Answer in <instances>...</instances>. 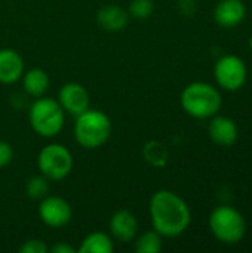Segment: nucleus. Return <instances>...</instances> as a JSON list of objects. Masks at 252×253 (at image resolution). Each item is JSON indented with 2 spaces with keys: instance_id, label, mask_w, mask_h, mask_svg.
<instances>
[{
  "instance_id": "nucleus-1",
  "label": "nucleus",
  "mask_w": 252,
  "mask_h": 253,
  "mask_svg": "<svg viewBox=\"0 0 252 253\" xmlns=\"http://www.w3.org/2000/svg\"><path fill=\"white\" fill-rule=\"evenodd\" d=\"M149 213L153 230L168 239L184 234L192 222L187 202L171 190H159L151 196Z\"/></svg>"
},
{
  "instance_id": "nucleus-23",
  "label": "nucleus",
  "mask_w": 252,
  "mask_h": 253,
  "mask_svg": "<svg viewBox=\"0 0 252 253\" xmlns=\"http://www.w3.org/2000/svg\"><path fill=\"white\" fill-rule=\"evenodd\" d=\"M52 253H74L77 252V249H74L71 245L68 243H56L50 248Z\"/></svg>"
},
{
  "instance_id": "nucleus-2",
  "label": "nucleus",
  "mask_w": 252,
  "mask_h": 253,
  "mask_svg": "<svg viewBox=\"0 0 252 253\" xmlns=\"http://www.w3.org/2000/svg\"><path fill=\"white\" fill-rule=\"evenodd\" d=\"M180 104L186 114L193 119L206 120L218 114L223 105L220 90L206 82H193L187 84L181 95Z\"/></svg>"
},
{
  "instance_id": "nucleus-9",
  "label": "nucleus",
  "mask_w": 252,
  "mask_h": 253,
  "mask_svg": "<svg viewBox=\"0 0 252 253\" xmlns=\"http://www.w3.org/2000/svg\"><path fill=\"white\" fill-rule=\"evenodd\" d=\"M56 101L62 107L65 113L70 116L77 117L79 114L85 113L89 108L91 98L88 89L76 82H68L65 83L59 90H58V98Z\"/></svg>"
},
{
  "instance_id": "nucleus-22",
  "label": "nucleus",
  "mask_w": 252,
  "mask_h": 253,
  "mask_svg": "<svg viewBox=\"0 0 252 253\" xmlns=\"http://www.w3.org/2000/svg\"><path fill=\"white\" fill-rule=\"evenodd\" d=\"M12 160H13V148H12V145L9 142H6V141L0 139V169L10 165Z\"/></svg>"
},
{
  "instance_id": "nucleus-14",
  "label": "nucleus",
  "mask_w": 252,
  "mask_h": 253,
  "mask_svg": "<svg viewBox=\"0 0 252 253\" xmlns=\"http://www.w3.org/2000/svg\"><path fill=\"white\" fill-rule=\"evenodd\" d=\"M131 16L126 9L117 4H105L97 12V24L108 33H117L126 28Z\"/></svg>"
},
{
  "instance_id": "nucleus-12",
  "label": "nucleus",
  "mask_w": 252,
  "mask_h": 253,
  "mask_svg": "<svg viewBox=\"0 0 252 253\" xmlns=\"http://www.w3.org/2000/svg\"><path fill=\"white\" fill-rule=\"evenodd\" d=\"M247 16V6L242 0H220L214 9V19L221 28H235Z\"/></svg>"
},
{
  "instance_id": "nucleus-6",
  "label": "nucleus",
  "mask_w": 252,
  "mask_h": 253,
  "mask_svg": "<svg viewBox=\"0 0 252 253\" xmlns=\"http://www.w3.org/2000/svg\"><path fill=\"white\" fill-rule=\"evenodd\" d=\"M74 166L71 151L62 144H48L37 156V168L49 181L65 179Z\"/></svg>"
},
{
  "instance_id": "nucleus-19",
  "label": "nucleus",
  "mask_w": 252,
  "mask_h": 253,
  "mask_svg": "<svg viewBox=\"0 0 252 253\" xmlns=\"http://www.w3.org/2000/svg\"><path fill=\"white\" fill-rule=\"evenodd\" d=\"M49 179L46 176L34 175L25 182V194L33 200H42L49 193Z\"/></svg>"
},
{
  "instance_id": "nucleus-10",
  "label": "nucleus",
  "mask_w": 252,
  "mask_h": 253,
  "mask_svg": "<svg viewBox=\"0 0 252 253\" xmlns=\"http://www.w3.org/2000/svg\"><path fill=\"white\" fill-rule=\"evenodd\" d=\"M108 228H110V236L116 242L126 245L135 240L138 233V221L132 212L126 209H120L113 213Z\"/></svg>"
},
{
  "instance_id": "nucleus-24",
  "label": "nucleus",
  "mask_w": 252,
  "mask_h": 253,
  "mask_svg": "<svg viewBox=\"0 0 252 253\" xmlns=\"http://www.w3.org/2000/svg\"><path fill=\"white\" fill-rule=\"evenodd\" d=\"M250 49H251V50H252V36H251V37H250Z\"/></svg>"
},
{
  "instance_id": "nucleus-11",
  "label": "nucleus",
  "mask_w": 252,
  "mask_h": 253,
  "mask_svg": "<svg viewBox=\"0 0 252 253\" xmlns=\"http://www.w3.org/2000/svg\"><path fill=\"white\" fill-rule=\"evenodd\" d=\"M208 135L214 144L220 147H232L239 138V129L233 119L215 114L208 125Z\"/></svg>"
},
{
  "instance_id": "nucleus-17",
  "label": "nucleus",
  "mask_w": 252,
  "mask_h": 253,
  "mask_svg": "<svg viewBox=\"0 0 252 253\" xmlns=\"http://www.w3.org/2000/svg\"><path fill=\"white\" fill-rule=\"evenodd\" d=\"M143 157L153 168H165L169 160V151L163 142L151 139L143 145Z\"/></svg>"
},
{
  "instance_id": "nucleus-8",
  "label": "nucleus",
  "mask_w": 252,
  "mask_h": 253,
  "mask_svg": "<svg viewBox=\"0 0 252 253\" xmlns=\"http://www.w3.org/2000/svg\"><path fill=\"white\" fill-rule=\"evenodd\" d=\"M40 221L49 228H62L70 224L73 218V209L70 203L58 196H46L39 205Z\"/></svg>"
},
{
  "instance_id": "nucleus-4",
  "label": "nucleus",
  "mask_w": 252,
  "mask_h": 253,
  "mask_svg": "<svg viewBox=\"0 0 252 253\" xmlns=\"http://www.w3.org/2000/svg\"><path fill=\"white\" fill-rule=\"evenodd\" d=\"M28 122L31 129L42 138H53L64 127L65 111L56 99L40 96L28 110Z\"/></svg>"
},
{
  "instance_id": "nucleus-16",
  "label": "nucleus",
  "mask_w": 252,
  "mask_h": 253,
  "mask_svg": "<svg viewBox=\"0 0 252 253\" xmlns=\"http://www.w3.org/2000/svg\"><path fill=\"white\" fill-rule=\"evenodd\" d=\"M114 252V242L113 237L101 233L94 231L88 234L77 248V253H113Z\"/></svg>"
},
{
  "instance_id": "nucleus-5",
  "label": "nucleus",
  "mask_w": 252,
  "mask_h": 253,
  "mask_svg": "<svg viewBox=\"0 0 252 253\" xmlns=\"http://www.w3.org/2000/svg\"><path fill=\"white\" fill-rule=\"evenodd\" d=\"M212 236L223 245H238L247 234V221L244 215L229 205L217 206L208 219Z\"/></svg>"
},
{
  "instance_id": "nucleus-3",
  "label": "nucleus",
  "mask_w": 252,
  "mask_h": 253,
  "mask_svg": "<svg viewBox=\"0 0 252 253\" xmlns=\"http://www.w3.org/2000/svg\"><path fill=\"white\" fill-rule=\"evenodd\" d=\"M111 135V120L101 110L88 108L76 117L74 138L85 150H97L102 147Z\"/></svg>"
},
{
  "instance_id": "nucleus-20",
  "label": "nucleus",
  "mask_w": 252,
  "mask_h": 253,
  "mask_svg": "<svg viewBox=\"0 0 252 253\" xmlns=\"http://www.w3.org/2000/svg\"><path fill=\"white\" fill-rule=\"evenodd\" d=\"M126 10H128L131 18L143 21V19H147L153 15L154 1L153 0H131Z\"/></svg>"
},
{
  "instance_id": "nucleus-18",
  "label": "nucleus",
  "mask_w": 252,
  "mask_h": 253,
  "mask_svg": "<svg viewBox=\"0 0 252 253\" xmlns=\"http://www.w3.org/2000/svg\"><path fill=\"white\" fill-rule=\"evenodd\" d=\"M162 236L154 231H146L135 240V252L137 253H159L162 251L163 242Z\"/></svg>"
},
{
  "instance_id": "nucleus-21",
  "label": "nucleus",
  "mask_w": 252,
  "mask_h": 253,
  "mask_svg": "<svg viewBox=\"0 0 252 253\" xmlns=\"http://www.w3.org/2000/svg\"><path fill=\"white\" fill-rule=\"evenodd\" d=\"M49 251L48 245L40 239H30L25 240L19 246V253H46Z\"/></svg>"
},
{
  "instance_id": "nucleus-15",
  "label": "nucleus",
  "mask_w": 252,
  "mask_h": 253,
  "mask_svg": "<svg viewBox=\"0 0 252 253\" xmlns=\"http://www.w3.org/2000/svg\"><path fill=\"white\" fill-rule=\"evenodd\" d=\"M22 80V89L28 96L40 98L45 96L48 87H49V76L42 68H31L25 71L21 77Z\"/></svg>"
},
{
  "instance_id": "nucleus-13",
  "label": "nucleus",
  "mask_w": 252,
  "mask_h": 253,
  "mask_svg": "<svg viewBox=\"0 0 252 253\" xmlns=\"http://www.w3.org/2000/svg\"><path fill=\"white\" fill-rule=\"evenodd\" d=\"M24 74L22 56L10 47L0 49V83L12 84L21 80Z\"/></svg>"
},
{
  "instance_id": "nucleus-7",
  "label": "nucleus",
  "mask_w": 252,
  "mask_h": 253,
  "mask_svg": "<svg viewBox=\"0 0 252 253\" xmlns=\"http://www.w3.org/2000/svg\"><path fill=\"white\" fill-rule=\"evenodd\" d=\"M214 77L223 90L236 92L247 83L248 67L244 59L236 55H223L214 65Z\"/></svg>"
}]
</instances>
